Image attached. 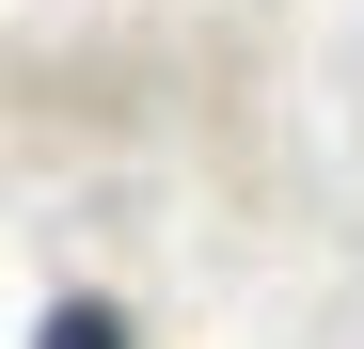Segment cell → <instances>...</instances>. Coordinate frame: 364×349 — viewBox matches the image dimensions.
<instances>
[{
  "label": "cell",
  "mask_w": 364,
  "mask_h": 349,
  "mask_svg": "<svg viewBox=\"0 0 364 349\" xmlns=\"http://www.w3.org/2000/svg\"><path fill=\"white\" fill-rule=\"evenodd\" d=\"M32 349H127V318H111V302H48V333Z\"/></svg>",
  "instance_id": "1"
}]
</instances>
